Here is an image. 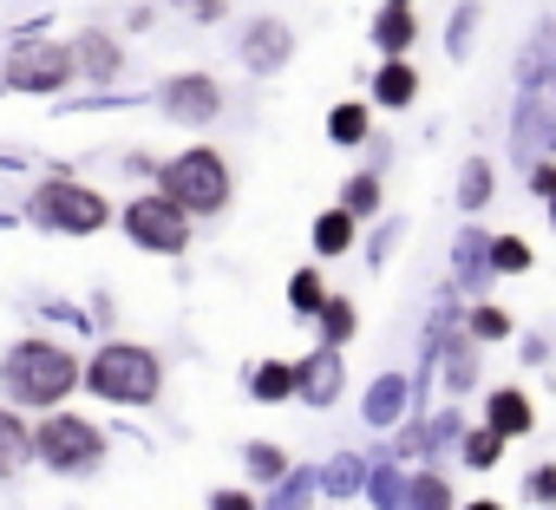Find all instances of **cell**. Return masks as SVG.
I'll use <instances>...</instances> for the list:
<instances>
[{
    "instance_id": "obj_1",
    "label": "cell",
    "mask_w": 556,
    "mask_h": 510,
    "mask_svg": "<svg viewBox=\"0 0 556 510\" xmlns=\"http://www.w3.org/2000/svg\"><path fill=\"white\" fill-rule=\"evenodd\" d=\"M8 380H14V393H21L27 406H60V399L73 393L79 367H73V354L53 347V341H21L14 360H8Z\"/></svg>"
},
{
    "instance_id": "obj_2",
    "label": "cell",
    "mask_w": 556,
    "mask_h": 510,
    "mask_svg": "<svg viewBox=\"0 0 556 510\" xmlns=\"http://www.w3.org/2000/svg\"><path fill=\"white\" fill-rule=\"evenodd\" d=\"M157 354H144V347H131V341H112L99 360H92V373H86V386L99 393V399H118V406H144V399H157Z\"/></svg>"
},
{
    "instance_id": "obj_3",
    "label": "cell",
    "mask_w": 556,
    "mask_h": 510,
    "mask_svg": "<svg viewBox=\"0 0 556 510\" xmlns=\"http://www.w3.org/2000/svg\"><path fill=\"white\" fill-rule=\"evenodd\" d=\"M164 196H170L177 209H223V196H229L223 157H216V151H184V157H170V164H164Z\"/></svg>"
},
{
    "instance_id": "obj_4",
    "label": "cell",
    "mask_w": 556,
    "mask_h": 510,
    "mask_svg": "<svg viewBox=\"0 0 556 510\" xmlns=\"http://www.w3.org/2000/svg\"><path fill=\"white\" fill-rule=\"evenodd\" d=\"M34 216H40V222H53V229L86 235V229H99V222H105V196H92V190H79V183H40Z\"/></svg>"
},
{
    "instance_id": "obj_5",
    "label": "cell",
    "mask_w": 556,
    "mask_h": 510,
    "mask_svg": "<svg viewBox=\"0 0 556 510\" xmlns=\"http://www.w3.org/2000/svg\"><path fill=\"white\" fill-rule=\"evenodd\" d=\"M8 79L21 92H53L73 79V47H53V40H27L14 60H8Z\"/></svg>"
},
{
    "instance_id": "obj_6",
    "label": "cell",
    "mask_w": 556,
    "mask_h": 510,
    "mask_svg": "<svg viewBox=\"0 0 556 510\" xmlns=\"http://www.w3.org/2000/svg\"><path fill=\"white\" fill-rule=\"evenodd\" d=\"M125 229H131L144 248H164V255H177V248L190 242V222H184V209H177L170 196H144V203H131V209H125Z\"/></svg>"
},
{
    "instance_id": "obj_7",
    "label": "cell",
    "mask_w": 556,
    "mask_h": 510,
    "mask_svg": "<svg viewBox=\"0 0 556 510\" xmlns=\"http://www.w3.org/2000/svg\"><path fill=\"white\" fill-rule=\"evenodd\" d=\"M34 445H40V458H47L53 471H86V464H99V432H92L86 419H53Z\"/></svg>"
},
{
    "instance_id": "obj_8",
    "label": "cell",
    "mask_w": 556,
    "mask_h": 510,
    "mask_svg": "<svg viewBox=\"0 0 556 510\" xmlns=\"http://www.w3.org/2000/svg\"><path fill=\"white\" fill-rule=\"evenodd\" d=\"M242 60L255 66V73H275V66H282L289 60V27H275V21H262L249 40H242Z\"/></svg>"
},
{
    "instance_id": "obj_9",
    "label": "cell",
    "mask_w": 556,
    "mask_h": 510,
    "mask_svg": "<svg viewBox=\"0 0 556 510\" xmlns=\"http://www.w3.org/2000/svg\"><path fill=\"white\" fill-rule=\"evenodd\" d=\"M164 105H170V112H177V118H190V125H203V118H210V112H216V86H210V79H197V73H190V79H177V86H170V92H164Z\"/></svg>"
},
{
    "instance_id": "obj_10",
    "label": "cell",
    "mask_w": 556,
    "mask_h": 510,
    "mask_svg": "<svg viewBox=\"0 0 556 510\" xmlns=\"http://www.w3.org/2000/svg\"><path fill=\"white\" fill-rule=\"evenodd\" d=\"M295 386H302V393H308L315 406H328V399L341 393V354L328 347V354H315L308 367H295Z\"/></svg>"
},
{
    "instance_id": "obj_11",
    "label": "cell",
    "mask_w": 556,
    "mask_h": 510,
    "mask_svg": "<svg viewBox=\"0 0 556 510\" xmlns=\"http://www.w3.org/2000/svg\"><path fill=\"white\" fill-rule=\"evenodd\" d=\"M491 432H530V399L523 393H491Z\"/></svg>"
},
{
    "instance_id": "obj_12",
    "label": "cell",
    "mask_w": 556,
    "mask_h": 510,
    "mask_svg": "<svg viewBox=\"0 0 556 510\" xmlns=\"http://www.w3.org/2000/svg\"><path fill=\"white\" fill-rule=\"evenodd\" d=\"M374 40H380L387 53H406V47L419 40V27H413V14H406V8H387V14H380V27H374Z\"/></svg>"
},
{
    "instance_id": "obj_13",
    "label": "cell",
    "mask_w": 556,
    "mask_h": 510,
    "mask_svg": "<svg viewBox=\"0 0 556 510\" xmlns=\"http://www.w3.org/2000/svg\"><path fill=\"white\" fill-rule=\"evenodd\" d=\"M374 92H380V105H406V99L419 92V73H413L406 60H393V66H380V86H374Z\"/></svg>"
},
{
    "instance_id": "obj_14",
    "label": "cell",
    "mask_w": 556,
    "mask_h": 510,
    "mask_svg": "<svg viewBox=\"0 0 556 510\" xmlns=\"http://www.w3.org/2000/svg\"><path fill=\"white\" fill-rule=\"evenodd\" d=\"M73 60H79V66H86L92 79H112V73H118V53H112V40H105V34H86Z\"/></svg>"
},
{
    "instance_id": "obj_15",
    "label": "cell",
    "mask_w": 556,
    "mask_h": 510,
    "mask_svg": "<svg viewBox=\"0 0 556 510\" xmlns=\"http://www.w3.org/2000/svg\"><path fill=\"white\" fill-rule=\"evenodd\" d=\"M348 242H354V216H348V209H328V216L315 222V248H321V255H341Z\"/></svg>"
},
{
    "instance_id": "obj_16",
    "label": "cell",
    "mask_w": 556,
    "mask_h": 510,
    "mask_svg": "<svg viewBox=\"0 0 556 510\" xmlns=\"http://www.w3.org/2000/svg\"><path fill=\"white\" fill-rule=\"evenodd\" d=\"M549 138H556V131H549V118H543L536 105H523V112H517V157H523V151H543Z\"/></svg>"
},
{
    "instance_id": "obj_17",
    "label": "cell",
    "mask_w": 556,
    "mask_h": 510,
    "mask_svg": "<svg viewBox=\"0 0 556 510\" xmlns=\"http://www.w3.org/2000/svg\"><path fill=\"white\" fill-rule=\"evenodd\" d=\"M400 406H406V386H400V380H380V386H374V399H367V419H374V425H393V419H400Z\"/></svg>"
},
{
    "instance_id": "obj_18",
    "label": "cell",
    "mask_w": 556,
    "mask_h": 510,
    "mask_svg": "<svg viewBox=\"0 0 556 510\" xmlns=\"http://www.w3.org/2000/svg\"><path fill=\"white\" fill-rule=\"evenodd\" d=\"M27 445H34V438L21 432V419H14V412H0V471H14V464L27 458Z\"/></svg>"
},
{
    "instance_id": "obj_19",
    "label": "cell",
    "mask_w": 556,
    "mask_h": 510,
    "mask_svg": "<svg viewBox=\"0 0 556 510\" xmlns=\"http://www.w3.org/2000/svg\"><path fill=\"white\" fill-rule=\"evenodd\" d=\"M491 269H504V276H517V269H530V248H523L517 235H497V242H491Z\"/></svg>"
},
{
    "instance_id": "obj_20",
    "label": "cell",
    "mask_w": 556,
    "mask_h": 510,
    "mask_svg": "<svg viewBox=\"0 0 556 510\" xmlns=\"http://www.w3.org/2000/svg\"><path fill=\"white\" fill-rule=\"evenodd\" d=\"M484 196H491V164H478V157H471V164H465V183H458V203H465V209H478Z\"/></svg>"
},
{
    "instance_id": "obj_21",
    "label": "cell",
    "mask_w": 556,
    "mask_h": 510,
    "mask_svg": "<svg viewBox=\"0 0 556 510\" xmlns=\"http://www.w3.org/2000/svg\"><path fill=\"white\" fill-rule=\"evenodd\" d=\"M406 503L413 510H452V490L439 477H419V484H406Z\"/></svg>"
},
{
    "instance_id": "obj_22",
    "label": "cell",
    "mask_w": 556,
    "mask_h": 510,
    "mask_svg": "<svg viewBox=\"0 0 556 510\" xmlns=\"http://www.w3.org/2000/svg\"><path fill=\"white\" fill-rule=\"evenodd\" d=\"M295 393V367H262L255 373V399H289Z\"/></svg>"
},
{
    "instance_id": "obj_23",
    "label": "cell",
    "mask_w": 556,
    "mask_h": 510,
    "mask_svg": "<svg viewBox=\"0 0 556 510\" xmlns=\"http://www.w3.org/2000/svg\"><path fill=\"white\" fill-rule=\"evenodd\" d=\"M549 60H556V40H549V34H536V47H530V53H523V66H517V79H523V86H536V79H543V66H549Z\"/></svg>"
},
{
    "instance_id": "obj_24",
    "label": "cell",
    "mask_w": 556,
    "mask_h": 510,
    "mask_svg": "<svg viewBox=\"0 0 556 510\" xmlns=\"http://www.w3.org/2000/svg\"><path fill=\"white\" fill-rule=\"evenodd\" d=\"M328 131H334L341 144H361V138H367V112H361V105H341V112L328 118Z\"/></svg>"
},
{
    "instance_id": "obj_25",
    "label": "cell",
    "mask_w": 556,
    "mask_h": 510,
    "mask_svg": "<svg viewBox=\"0 0 556 510\" xmlns=\"http://www.w3.org/2000/svg\"><path fill=\"white\" fill-rule=\"evenodd\" d=\"M289 302H295V308H302V315H315V308H321V302H328V295H321V276H315V269H302V276H295V282H289Z\"/></svg>"
},
{
    "instance_id": "obj_26",
    "label": "cell",
    "mask_w": 556,
    "mask_h": 510,
    "mask_svg": "<svg viewBox=\"0 0 556 510\" xmlns=\"http://www.w3.org/2000/svg\"><path fill=\"white\" fill-rule=\"evenodd\" d=\"M374 203H380V183H374V177H354V183H348V216H367Z\"/></svg>"
},
{
    "instance_id": "obj_27",
    "label": "cell",
    "mask_w": 556,
    "mask_h": 510,
    "mask_svg": "<svg viewBox=\"0 0 556 510\" xmlns=\"http://www.w3.org/2000/svg\"><path fill=\"white\" fill-rule=\"evenodd\" d=\"M321 321H328V341H348L354 334V308L348 302H321Z\"/></svg>"
},
{
    "instance_id": "obj_28",
    "label": "cell",
    "mask_w": 556,
    "mask_h": 510,
    "mask_svg": "<svg viewBox=\"0 0 556 510\" xmlns=\"http://www.w3.org/2000/svg\"><path fill=\"white\" fill-rule=\"evenodd\" d=\"M465 458H471V464H497V432H491V425L471 432V438H465Z\"/></svg>"
},
{
    "instance_id": "obj_29",
    "label": "cell",
    "mask_w": 556,
    "mask_h": 510,
    "mask_svg": "<svg viewBox=\"0 0 556 510\" xmlns=\"http://www.w3.org/2000/svg\"><path fill=\"white\" fill-rule=\"evenodd\" d=\"M458 269H465V276H478V269H484V242H478V235H465V242H458Z\"/></svg>"
},
{
    "instance_id": "obj_30",
    "label": "cell",
    "mask_w": 556,
    "mask_h": 510,
    "mask_svg": "<svg viewBox=\"0 0 556 510\" xmlns=\"http://www.w3.org/2000/svg\"><path fill=\"white\" fill-rule=\"evenodd\" d=\"M177 8H184L190 21H223V8H229V0H177Z\"/></svg>"
},
{
    "instance_id": "obj_31",
    "label": "cell",
    "mask_w": 556,
    "mask_h": 510,
    "mask_svg": "<svg viewBox=\"0 0 556 510\" xmlns=\"http://www.w3.org/2000/svg\"><path fill=\"white\" fill-rule=\"evenodd\" d=\"M374 490H380V503H387V510H393V503H406V484H400L393 471H380V477H374Z\"/></svg>"
},
{
    "instance_id": "obj_32",
    "label": "cell",
    "mask_w": 556,
    "mask_h": 510,
    "mask_svg": "<svg viewBox=\"0 0 556 510\" xmlns=\"http://www.w3.org/2000/svg\"><path fill=\"white\" fill-rule=\"evenodd\" d=\"M471 27H478V14H471V8H458V21H452V53H465V40H471Z\"/></svg>"
},
{
    "instance_id": "obj_33",
    "label": "cell",
    "mask_w": 556,
    "mask_h": 510,
    "mask_svg": "<svg viewBox=\"0 0 556 510\" xmlns=\"http://www.w3.org/2000/svg\"><path fill=\"white\" fill-rule=\"evenodd\" d=\"M249 464H255V471H262V477H275V471H282V458H275V451H268V445H255V451H249Z\"/></svg>"
},
{
    "instance_id": "obj_34",
    "label": "cell",
    "mask_w": 556,
    "mask_h": 510,
    "mask_svg": "<svg viewBox=\"0 0 556 510\" xmlns=\"http://www.w3.org/2000/svg\"><path fill=\"white\" fill-rule=\"evenodd\" d=\"M471 328H478V334H491V341H497V334H504V315H497V308H478V321H471Z\"/></svg>"
},
{
    "instance_id": "obj_35",
    "label": "cell",
    "mask_w": 556,
    "mask_h": 510,
    "mask_svg": "<svg viewBox=\"0 0 556 510\" xmlns=\"http://www.w3.org/2000/svg\"><path fill=\"white\" fill-rule=\"evenodd\" d=\"M354 484H361V464H354V458H341V464H334V490H354Z\"/></svg>"
},
{
    "instance_id": "obj_36",
    "label": "cell",
    "mask_w": 556,
    "mask_h": 510,
    "mask_svg": "<svg viewBox=\"0 0 556 510\" xmlns=\"http://www.w3.org/2000/svg\"><path fill=\"white\" fill-rule=\"evenodd\" d=\"M530 190H536V196H556V170H549V164H536V170H530Z\"/></svg>"
},
{
    "instance_id": "obj_37",
    "label": "cell",
    "mask_w": 556,
    "mask_h": 510,
    "mask_svg": "<svg viewBox=\"0 0 556 510\" xmlns=\"http://www.w3.org/2000/svg\"><path fill=\"white\" fill-rule=\"evenodd\" d=\"M530 490H536V497L549 503V497H556V471H536V477H530Z\"/></svg>"
},
{
    "instance_id": "obj_38",
    "label": "cell",
    "mask_w": 556,
    "mask_h": 510,
    "mask_svg": "<svg viewBox=\"0 0 556 510\" xmlns=\"http://www.w3.org/2000/svg\"><path fill=\"white\" fill-rule=\"evenodd\" d=\"M216 510H255V503H249L242 490H223V497H216Z\"/></svg>"
},
{
    "instance_id": "obj_39",
    "label": "cell",
    "mask_w": 556,
    "mask_h": 510,
    "mask_svg": "<svg viewBox=\"0 0 556 510\" xmlns=\"http://www.w3.org/2000/svg\"><path fill=\"white\" fill-rule=\"evenodd\" d=\"M471 510H497V503H471Z\"/></svg>"
},
{
    "instance_id": "obj_40",
    "label": "cell",
    "mask_w": 556,
    "mask_h": 510,
    "mask_svg": "<svg viewBox=\"0 0 556 510\" xmlns=\"http://www.w3.org/2000/svg\"><path fill=\"white\" fill-rule=\"evenodd\" d=\"M393 8H406V0H393Z\"/></svg>"
}]
</instances>
